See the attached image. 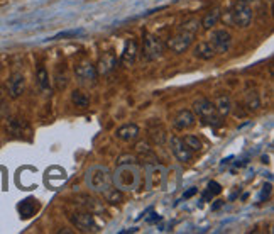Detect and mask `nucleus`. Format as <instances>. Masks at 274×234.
Wrapping results in <instances>:
<instances>
[{"label":"nucleus","mask_w":274,"mask_h":234,"mask_svg":"<svg viewBox=\"0 0 274 234\" xmlns=\"http://www.w3.org/2000/svg\"><path fill=\"white\" fill-rule=\"evenodd\" d=\"M149 136H151V140H153L156 144H164V141H166V131L162 129V126L161 124H156V126H151L149 128Z\"/></svg>","instance_id":"22"},{"label":"nucleus","mask_w":274,"mask_h":234,"mask_svg":"<svg viewBox=\"0 0 274 234\" xmlns=\"http://www.w3.org/2000/svg\"><path fill=\"white\" fill-rule=\"evenodd\" d=\"M75 75L77 78L83 83H95L98 73H97V66L90 61V59H81L75 65Z\"/></svg>","instance_id":"7"},{"label":"nucleus","mask_w":274,"mask_h":234,"mask_svg":"<svg viewBox=\"0 0 274 234\" xmlns=\"http://www.w3.org/2000/svg\"><path fill=\"white\" fill-rule=\"evenodd\" d=\"M183 141L186 142V146H188V148L192 149L193 153L200 151V149L203 148V144H201V141L198 140L196 136H193V134H188V136H185V138H183Z\"/></svg>","instance_id":"26"},{"label":"nucleus","mask_w":274,"mask_h":234,"mask_svg":"<svg viewBox=\"0 0 274 234\" xmlns=\"http://www.w3.org/2000/svg\"><path fill=\"white\" fill-rule=\"evenodd\" d=\"M136 56H137V45H136V41L129 39V41L125 43L124 51H122V56H120L122 65H124V66H132L134 61H136Z\"/></svg>","instance_id":"15"},{"label":"nucleus","mask_w":274,"mask_h":234,"mask_svg":"<svg viewBox=\"0 0 274 234\" xmlns=\"http://www.w3.org/2000/svg\"><path fill=\"white\" fill-rule=\"evenodd\" d=\"M195 122H196V116L193 114V110L183 109L173 117V128L176 131H186V129L193 128Z\"/></svg>","instance_id":"10"},{"label":"nucleus","mask_w":274,"mask_h":234,"mask_svg":"<svg viewBox=\"0 0 274 234\" xmlns=\"http://www.w3.org/2000/svg\"><path fill=\"white\" fill-rule=\"evenodd\" d=\"M220 17H222V12H220V9H213V10H210L208 14H206L205 17H203V21H201V26H203L205 29H212L213 26H217V22L220 21Z\"/></svg>","instance_id":"21"},{"label":"nucleus","mask_w":274,"mask_h":234,"mask_svg":"<svg viewBox=\"0 0 274 234\" xmlns=\"http://www.w3.org/2000/svg\"><path fill=\"white\" fill-rule=\"evenodd\" d=\"M70 77H68V71H66L65 66H58L56 73H54V83H56V89L58 90H65L68 87Z\"/></svg>","instance_id":"20"},{"label":"nucleus","mask_w":274,"mask_h":234,"mask_svg":"<svg viewBox=\"0 0 274 234\" xmlns=\"http://www.w3.org/2000/svg\"><path fill=\"white\" fill-rule=\"evenodd\" d=\"M164 43L161 41V38L154 34H144V41H142V58L146 61H156L164 54Z\"/></svg>","instance_id":"4"},{"label":"nucleus","mask_w":274,"mask_h":234,"mask_svg":"<svg viewBox=\"0 0 274 234\" xmlns=\"http://www.w3.org/2000/svg\"><path fill=\"white\" fill-rule=\"evenodd\" d=\"M137 182V172L136 170H130V166H122L117 173H115V184L118 185V188H130L136 187Z\"/></svg>","instance_id":"9"},{"label":"nucleus","mask_w":274,"mask_h":234,"mask_svg":"<svg viewBox=\"0 0 274 234\" xmlns=\"http://www.w3.org/2000/svg\"><path fill=\"white\" fill-rule=\"evenodd\" d=\"M71 221H73V224L77 226L78 229H81V231H95V229H97L93 212H88V211L75 212L73 216H71Z\"/></svg>","instance_id":"11"},{"label":"nucleus","mask_w":274,"mask_h":234,"mask_svg":"<svg viewBox=\"0 0 274 234\" xmlns=\"http://www.w3.org/2000/svg\"><path fill=\"white\" fill-rule=\"evenodd\" d=\"M105 195H107V200H109L110 204H118V202H122V199H124L120 188H109L105 192Z\"/></svg>","instance_id":"27"},{"label":"nucleus","mask_w":274,"mask_h":234,"mask_svg":"<svg viewBox=\"0 0 274 234\" xmlns=\"http://www.w3.org/2000/svg\"><path fill=\"white\" fill-rule=\"evenodd\" d=\"M242 2H245V3H252V2H257V0H242Z\"/></svg>","instance_id":"33"},{"label":"nucleus","mask_w":274,"mask_h":234,"mask_svg":"<svg viewBox=\"0 0 274 234\" xmlns=\"http://www.w3.org/2000/svg\"><path fill=\"white\" fill-rule=\"evenodd\" d=\"M252 17H254V14H252L251 5L245 3V2H242V0H239V2H237L234 7H230L227 14H225L224 17H220V19H224V22H227L229 26L242 27V29H244V27L251 26Z\"/></svg>","instance_id":"3"},{"label":"nucleus","mask_w":274,"mask_h":234,"mask_svg":"<svg viewBox=\"0 0 274 234\" xmlns=\"http://www.w3.org/2000/svg\"><path fill=\"white\" fill-rule=\"evenodd\" d=\"M222 192V187H220V185H218L217 184V182H210V184H208V193H210V195H217V193H220Z\"/></svg>","instance_id":"29"},{"label":"nucleus","mask_w":274,"mask_h":234,"mask_svg":"<svg viewBox=\"0 0 274 234\" xmlns=\"http://www.w3.org/2000/svg\"><path fill=\"white\" fill-rule=\"evenodd\" d=\"M193 114L200 119L203 124L213 126V128H220L224 122H222V117L218 116L215 104L212 100L205 97H200L193 102Z\"/></svg>","instance_id":"2"},{"label":"nucleus","mask_w":274,"mask_h":234,"mask_svg":"<svg viewBox=\"0 0 274 234\" xmlns=\"http://www.w3.org/2000/svg\"><path fill=\"white\" fill-rule=\"evenodd\" d=\"M83 34V29H71V31H65V33H59L56 34L54 38H51L53 41H56V39H65V38H75V36H80Z\"/></svg>","instance_id":"28"},{"label":"nucleus","mask_w":274,"mask_h":234,"mask_svg":"<svg viewBox=\"0 0 274 234\" xmlns=\"http://www.w3.org/2000/svg\"><path fill=\"white\" fill-rule=\"evenodd\" d=\"M169 146H171V151L174 154L180 163H190L193 160V151L186 146V142L183 141V138L173 136L171 141H169Z\"/></svg>","instance_id":"8"},{"label":"nucleus","mask_w":274,"mask_h":234,"mask_svg":"<svg viewBox=\"0 0 274 234\" xmlns=\"http://www.w3.org/2000/svg\"><path fill=\"white\" fill-rule=\"evenodd\" d=\"M200 26H201V21H198V19H190V21L183 22L180 29L168 39V43L164 46L169 47L176 54L185 53L193 45V39L198 34V31H200Z\"/></svg>","instance_id":"1"},{"label":"nucleus","mask_w":274,"mask_h":234,"mask_svg":"<svg viewBox=\"0 0 274 234\" xmlns=\"http://www.w3.org/2000/svg\"><path fill=\"white\" fill-rule=\"evenodd\" d=\"M196 192H198L196 188H190L188 192H186V193H185V195H183V197H185V199H190V197H193V195H195V193H196Z\"/></svg>","instance_id":"30"},{"label":"nucleus","mask_w":274,"mask_h":234,"mask_svg":"<svg viewBox=\"0 0 274 234\" xmlns=\"http://www.w3.org/2000/svg\"><path fill=\"white\" fill-rule=\"evenodd\" d=\"M157 221H161V216H157V214H153V217H149L148 223H157Z\"/></svg>","instance_id":"31"},{"label":"nucleus","mask_w":274,"mask_h":234,"mask_svg":"<svg viewBox=\"0 0 274 234\" xmlns=\"http://www.w3.org/2000/svg\"><path fill=\"white\" fill-rule=\"evenodd\" d=\"M139 134H141V129H139L137 124H124V126H120V128L115 131V136H117V140H120L124 142L136 141L139 138Z\"/></svg>","instance_id":"13"},{"label":"nucleus","mask_w":274,"mask_h":234,"mask_svg":"<svg viewBox=\"0 0 274 234\" xmlns=\"http://www.w3.org/2000/svg\"><path fill=\"white\" fill-rule=\"evenodd\" d=\"M26 122L22 121V119H10L9 124H7V131H9L10 134H14V136H19V134H22V131L26 129Z\"/></svg>","instance_id":"24"},{"label":"nucleus","mask_w":274,"mask_h":234,"mask_svg":"<svg viewBox=\"0 0 274 234\" xmlns=\"http://www.w3.org/2000/svg\"><path fill=\"white\" fill-rule=\"evenodd\" d=\"M213 104H215L218 116L222 119L227 117L229 114L232 112V100H230V97H227V95H220V97L217 98V102H213Z\"/></svg>","instance_id":"18"},{"label":"nucleus","mask_w":274,"mask_h":234,"mask_svg":"<svg viewBox=\"0 0 274 234\" xmlns=\"http://www.w3.org/2000/svg\"><path fill=\"white\" fill-rule=\"evenodd\" d=\"M208 43H210V46L213 47L215 53L224 54V53H227L230 49V46H232V36H230L229 31H225V29H215V31H212V36H210Z\"/></svg>","instance_id":"6"},{"label":"nucleus","mask_w":274,"mask_h":234,"mask_svg":"<svg viewBox=\"0 0 274 234\" xmlns=\"http://www.w3.org/2000/svg\"><path fill=\"white\" fill-rule=\"evenodd\" d=\"M3 98H5V90H3V87H0V107L3 104Z\"/></svg>","instance_id":"32"},{"label":"nucleus","mask_w":274,"mask_h":234,"mask_svg":"<svg viewBox=\"0 0 274 234\" xmlns=\"http://www.w3.org/2000/svg\"><path fill=\"white\" fill-rule=\"evenodd\" d=\"M245 107H247L249 112H256L261 109V97L256 90H249L245 94Z\"/></svg>","instance_id":"19"},{"label":"nucleus","mask_w":274,"mask_h":234,"mask_svg":"<svg viewBox=\"0 0 274 234\" xmlns=\"http://www.w3.org/2000/svg\"><path fill=\"white\" fill-rule=\"evenodd\" d=\"M36 209H38V205H36L34 200H31V199H27V200H24L19 204V212H21L22 217H31Z\"/></svg>","instance_id":"25"},{"label":"nucleus","mask_w":274,"mask_h":234,"mask_svg":"<svg viewBox=\"0 0 274 234\" xmlns=\"http://www.w3.org/2000/svg\"><path fill=\"white\" fill-rule=\"evenodd\" d=\"M36 82H38V85H39V89H41V92L51 94L49 73H47V70L44 68V66H39V68L36 70Z\"/></svg>","instance_id":"17"},{"label":"nucleus","mask_w":274,"mask_h":234,"mask_svg":"<svg viewBox=\"0 0 274 234\" xmlns=\"http://www.w3.org/2000/svg\"><path fill=\"white\" fill-rule=\"evenodd\" d=\"M115 66H117V56L109 51V53H103V56L98 59V65H97V73L98 75H109Z\"/></svg>","instance_id":"14"},{"label":"nucleus","mask_w":274,"mask_h":234,"mask_svg":"<svg viewBox=\"0 0 274 234\" xmlns=\"http://www.w3.org/2000/svg\"><path fill=\"white\" fill-rule=\"evenodd\" d=\"M88 185L97 192H107L109 188H112V175H110L109 168H91L88 172Z\"/></svg>","instance_id":"5"},{"label":"nucleus","mask_w":274,"mask_h":234,"mask_svg":"<svg viewBox=\"0 0 274 234\" xmlns=\"http://www.w3.org/2000/svg\"><path fill=\"white\" fill-rule=\"evenodd\" d=\"M26 90V78L22 73H12L7 80V94L10 98H19Z\"/></svg>","instance_id":"12"},{"label":"nucleus","mask_w":274,"mask_h":234,"mask_svg":"<svg viewBox=\"0 0 274 234\" xmlns=\"http://www.w3.org/2000/svg\"><path fill=\"white\" fill-rule=\"evenodd\" d=\"M71 102H73V105L77 107H88L90 105V97L88 94H85L83 90H73L71 92Z\"/></svg>","instance_id":"23"},{"label":"nucleus","mask_w":274,"mask_h":234,"mask_svg":"<svg viewBox=\"0 0 274 234\" xmlns=\"http://www.w3.org/2000/svg\"><path fill=\"white\" fill-rule=\"evenodd\" d=\"M215 51H213V47L210 46L208 41H201L198 43L196 46L193 47V56L196 59H203V61H208V59H212L215 56Z\"/></svg>","instance_id":"16"}]
</instances>
